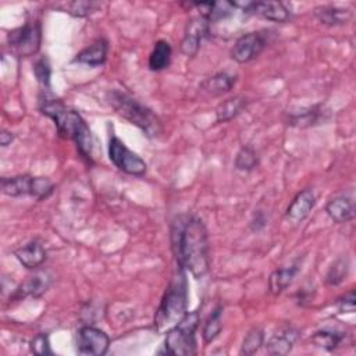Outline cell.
<instances>
[{"label":"cell","mask_w":356,"mask_h":356,"mask_svg":"<svg viewBox=\"0 0 356 356\" xmlns=\"http://www.w3.org/2000/svg\"><path fill=\"white\" fill-rule=\"evenodd\" d=\"M266 47V39L260 32H249L236 39L231 49V57L236 63H249Z\"/></svg>","instance_id":"cell-12"},{"label":"cell","mask_w":356,"mask_h":356,"mask_svg":"<svg viewBox=\"0 0 356 356\" xmlns=\"http://www.w3.org/2000/svg\"><path fill=\"white\" fill-rule=\"evenodd\" d=\"M221 314H222V306H217L211 312L209 318L206 320L204 327H203V339H204L206 343L213 342L218 337V334H220V331L222 328Z\"/></svg>","instance_id":"cell-25"},{"label":"cell","mask_w":356,"mask_h":356,"mask_svg":"<svg viewBox=\"0 0 356 356\" xmlns=\"http://www.w3.org/2000/svg\"><path fill=\"white\" fill-rule=\"evenodd\" d=\"M299 337V331L292 325L278 327L266 343V349L270 355H286L295 345Z\"/></svg>","instance_id":"cell-13"},{"label":"cell","mask_w":356,"mask_h":356,"mask_svg":"<svg viewBox=\"0 0 356 356\" xmlns=\"http://www.w3.org/2000/svg\"><path fill=\"white\" fill-rule=\"evenodd\" d=\"M42 42V29L38 21H26L22 26L7 33V43L18 57H29L38 53Z\"/></svg>","instance_id":"cell-7"},{"label":"cell","mask_w":356,"mask_h":356,"mask_svg":"<svg viewBox=\"0 0 356 356\" xmlns=\"http://www.w3.org/2000/svg\"><path fill=\"white\" fill-rule=\"evenodd\" d=\"M199 312H186V314L167 331L164 352L175 356H191L196 353V330L199 325Z\"/></svg>","instance_id":"cell-5"},{"label":"cell","mask_w":356,"mask_h":356,"mask_svg":"<svg viewBox=\"0 0 356 356\" xmlns=\"http://www.w3.org/2000/svg\"><path fill=\"white\" fill-rule=\"evenodd\" d=\"M209 25H210V21L202 15L192 17L188 21L185 26L184 39L181 42V50L185 56L192 57L197 53L202 42L209 36V32H210Z\"/></svg>","instance_id":"cell-11"},{"label":"cell","mask_w":356,"mask_h":356,"mask_svg":"<svg viewBox=\"0 0 356 356\" xmlns=\"http://www.w3.org/2000/svg\"><path fill=\"white\" fill-rule=\"evenodd\" d=\"M108 335L92 325H83L76 331V352L83 356H102L108 350Z\"/></svg>","instance_id":"cell-9"},{"label":"cell","mask_w":356,"mask_h":356,"mask_svg":"<svg viewBox=\"0 0 356 356\" xmlns=\"http://www.w3.org/2000/svg\"><path fill=\"white\" fill-rule=\"evenodd\" d=\"M325 211L334 222H349L355 218V202L349 196H338L327 203Z\"/></svg>","instance_id":"cell-17"},{"label":"cell","mask_w":356,"mask_h":356,"mask_svg":"<svg viewBox=\"0 0 356 356\" xmlns=\"http://www.w3.org/2000/svg\"><path fill=\"white\" fill-rule=\"evenodd\" d=\"M348 268H349V263L348 259H338L330 268L328 274H327V282L330 285H338L343 281V278L348 274Z\"/></svg>","instance_id":"cell-31"},{"label":"cell","mask_w":356,"mask_h":356,"mask_svg":"<svg viewBox=\"0 0 356 356\" xmlns=\"http://www.w3.org/2000/svg\"><path fill=\"white\" fill-rule=\"evenodd\" d=\"M39 110L53 120L58 136L72 140L81 157L88 163H92L93 136L82 115L67 107L61 100L46 95L39 99Z\"/></svg>","instance_id":"cell-2"},{"label":"cell","mask_w":356,"mask_h":356,"mask_svg":"<svg viewBox=\"0 0 356 356\" xmlns=\"http://www.w3.org/2000/svg\"><path fill=\"white\" fill-rule=\"evenodd\" d=\"M31 350L35 355H51L53 350L50 348L49 335L44 332H39L38 335H35L31 341Z\"/></svg>","instance_id":"cell-32"},{"label":"cell","mask_w":356,"mask_h":356,"mask_svg":"<svg viewBox=\"0 0 356 356\" xmlns=\"http://www.w3.org/2000/svg\"><path fill=\"white\" fill-rule=\"evenodd\" d=\"M171 61V46L165 40H157L149 56V68L152 71H161L170 65Z\"/></svg>","instance_id":"cell-23"},{"label":"cell","mask_w":356,"mask_h":356,"mask_svg":"<svg viewBox=\"0 0 356 356\" xmlns=\"http://www.w3.org/2000/svg\"><path fill=\"white\" fill-rule=\"evenodd\" d=\"M345 334L343 332H338V331H330V330H323V331H317L313 337L312 341L314 345H317L318 348H323L325 350H334L343 339Z\"/></svg>","instance_id":"cell-26"},{"label":"cell","mask_w":356,"mask_h":356,"mask_svg":"<svg viewBox=\"0 0 356 356\" xmlns=\"http://www.w3.org/2000/svg\"><path fill=\"white\" fill-rule=\"evenodd\" d=\"M188 306V282L185 270L179 268L165 289L154 316V328L159 332L174 327L185 314Z\"/></svg>","instance_id":"cell-3"},{"label":"cell","mask_w":356,"mask_h":356,"mask_svg":"<svg viewBox=\"0 0 356 356\" xmlns=\"http://www.w3.org/2000/svg\"><path fill=\"white\" fill-rule=\"evenodd\" d=\"M54 185L46 177H32L28 174L1 178V192L11 197L33 196L38 200L47 199L53 193Z\"/></svg>","instance_id":"cell-6"},{"label":"cell","mask_w":356,"mask_h":356,"mask_svg":"<svg viewBox=\"0 0 356 356\" xmlns=\"http://www.w3.org/2000/svg\"><path fill=\"white\" fill-rule=\"evenodd\" d=\"M107 57V42L103 39H97L92 44L82 49L74 58V63L86 64L90 67L102 65Z\"/></svg>","instance_id":"cell-19"},{"label":"cell","mask_w":356,"mask_h":356,"mask_svg":"<svg viewBox=\"0 0 356 356\" xmlns=\"http://www.w3.org/2000/svg\"><path fill=\"white\" fill-rule=\"evenodd\" d=\"M33 74H35L38 82L44 89L49 90L50 89V78H51V67H50V63L46 57H42L35 63Z\"/></svg>","instance_id":"cell-30"},{"label":"cell","mask_w":356,"mask_h":356,"mask_svg":"<svg viewBox=\"0 0 356 356\" xmlns=\"http://www.w3.org/2000/svg\"><path fill=\"white\" fill-rule=\"evenodd\" d=\"M17 260L26 268H36L46 260V250L40 241L32 239L14 252Z\"/></svg>","instance_id":"cell-16"},{"label":"cell","mask_w":356,"mask_h":356,"mask_svg":"<svg viewBox=\"0 0 356 356\" xmlns=\"http://www.w3.org/2000/svg\"><path fill=\"white\" fill-rule=\"evenodd\" d=\"M51 278L47 273L39 271L31 277H28L26 281H24L13 293V299H22L25 296H33L38 298L40 295H43L47 288L50 286Z\"/></svg>","instance_id":"cell-15"},{"label":"cell","mask_w":356,"mask_h":356,"mask_svg":"<svg viewBox=\"0 0 356 356\" xmlns=\"http://www.w3.org/2000/svg\"><path fill=\"white\" fill-rule=\"evenodd\" d=\"M296 274H298L296 266L284 267V268H278V270L273 271L268 278L270 292L273 295H280L282 291H285L292 284Z\"/></svg>","instance_id":"cell-22"},{"label":"cell","mask_w":356,"mask_h":356,"mask_svg":"<svg viewBox=\"0 0 356 356\" xmlns=\"http://www.w3.org/2000/svg\"><path fill=\"white\" fill-rule=\"evenodd\" d=\"M108 104L118 115L136 125L149 138H156L163 127L160 118L145 104L121 90H110L107 93Z\"/></svg>","instance_id":"cell-4"},{"label":"cell","mask_w":356,"mask_h":356,"mask_svg":"<svg viewBox=\"0 0 356 356\" xmlns=\"http://www.w3.org/2000/svg\"><path fill=\"white\" fill-rule=\"evenodd\" d=\"M57 8H60L64 13H68L74 17H88L89 14H92L93 11H96V8L99 7L97 3L95 1H86V0H75V1H67V3H58L56 6Z\"/></svg>","instance_id":"cell-24"},{"label":"cell","mask_w":356,"mask_h":356,"mask_svg":"<svg viewBox=\"0 0 356 356\" xmlns=\"http://www.w3.org/2000/svg\"><path fill=\"white\" fill-rule=\"evenodd\" d=\"M259 163L256 152L250 146H243L235 159V167L241 171H252Z\"/></svg>","instance_id":"cell-28"},{"label":"cell","mask_w":356,"mask_h":356,"mask_svg":"<svg viewBox=\"0 0 356 356\" xmlns=\"http://www.w3.org/2000/svg\"><path fill=\"white\" fill-rule=\"evenodd\" d=\"M108 159L125 174L140 177L146 172V163L117 136H111L108 140Z\"/></svg>","instance_id":"cell-8"},{"label":"cell","mask_w":356,"mask_h":356,"mask_svg":"<svg viewBox=\"0 0 356 356\" xmlns=\"http://www.w3.org/2000/svg\"><path fill=\"white\" fill-rule=\"evenodd\" d=\"M171 249L179 268L195 278L203 277L210 267V245L207 229L193 214H179L170 227Z\"/></svg>","instance_id":"cell-1"},{"label":"cell","mask_w":356,"mask_h":356,"mask_svg":"<svg viewBox=\"0 0 356 356\" xmlns=\"http://www.w3.org/2000/svg\"><path fill=\"white\" fill-rule=\"evenodd\" d=\"M232 6L242 8L246 14L259 15L274 22H286L291 18L288 7L281 1H235Z\"/></svg>","instance_id":"cell-10"},{"label":"cell","mask_w":356,"mask_h":356,"mask_svg":"<svg viewBox=\"0 0 356 356\" xmlns=\"http://www.w3.org/2000/svg\"><path fill=\"white\" fill-rule=\"evenodd\" d=\"M13 139H14V135H13L11 132L1 131V134H0V145H1L3 147L8 146V145L13 142Z\"/></svg>","instance_id":"cell-34"},{"label":"cell","mask_w":356,"mask_h":356,"mask_svg":"<svg viewBox=\"0 0 356 356\" xmlns=\"http://www.w3.org/2000/svg\"><path fill=\"white\" fill-rule=\"evenodd\" d=\"M264 342V334L260 328H253L248 332L242 342V349L241 352L245 355H252L260 349V346Z\"/></svg>","instance_id":"cell-29"},{"label":"cell","mask_w":356,"mask_h":356,"mask_svg":"<svg viewBox=\"0 0 356 356\" xmlns=\"http://www.w3.org/2000/svg\"><path fill=\"white\" fill-rule=\"evenodd\" d=\"M248 99L243 96H234L221 102L216 108V117L218 122H227L239 115L248 107Z\"/></svg>","instance_id":"cell-21"},{"label":"cell","mask_w":356,"mask_h":356,"mask_svg":"<svg viewBox=\"0 0 356 356\" xmlns=\"http://www.w3.org/2000/svg\"><path fill=\"white\" fill-rule=\"evenodd\" d=\"M236 76L229 75L227 72H218L207 79H204L200 83V88L203 92L211 95V96H220L222 93L229 92L235 85Z\"/></svg>","instance_id":"cell-20"},{"label":"cell","mask_w":356,"mask_h":356,"mask_svg":"<svg viewBox=\"0 0 356 356\" xmlns=\"http://www.w3.org/2000/svg\"><path fill=\"white\" fill-rule=\"evenodd\" d=\"M316 18L328 26H337L348 24L352 18V11L349 8H342L337 6H320L314 8Z\"/></svg>","instance_id":"cell-18"},{"label":"cell","mask_w":356,"mask_h":356,"mask_svg":"<svg viewBox=\"0 0 356 356\" xmlns=\"http://www.w3.org/2000/svg\"><path fill=\"white\" fill-rule=\"evenodd\" d=\"M321 114L323 113L318 108L312 107V108L291 114L289 118H288V124H291L293 127H302V128L309 127V125H313V124L318 122V120L321 118Z\"/></svg>","instance_id":"cell-27"},{"label":"cell","mask_w":356,"mask_h":356,"mask_svg":"<svg viewBox=\"0 0 356 356\" xmlns=\"http://www.w3.org/2000/svg\"><path fill=\"white\" fill-rule=\"evenodd\" d=\"M316 204V196L312 189H303L300 191L289 203L286 211H285V218L291 224H299L302 222L312 209Z\"/></svg>","instance_id":"cell-14"},{"label":"cell","mask_w":356,"mask_h":356,"mask_svg":"<svg viewBox=\"0 0 356 356\" xmlns=\"http://www.w3.org/2000/svg\"><path fill=\"white\" fill-rule=\"evenodd\" d=\"M337 306L342 313H353L355 312V292L349 291L342 298L337 300Z\"/></svg>","instance_id":"cell-33"}]
</instances>
